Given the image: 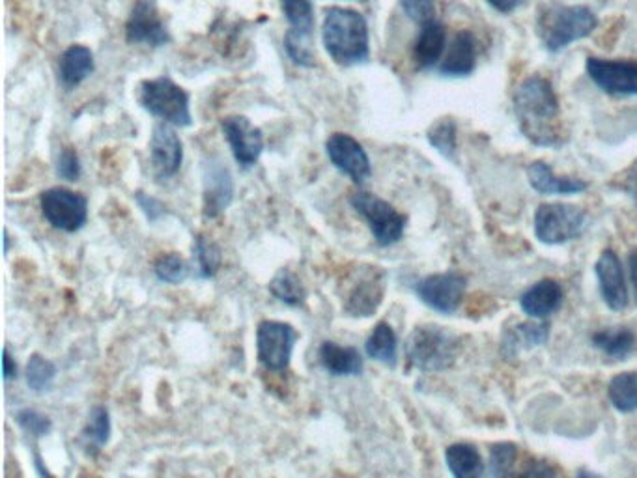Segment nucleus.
Wrapping results in <instances>:
<instances>
[{"label":"nucleus","instance_id":"nucleus-1","mask_svg":"<svg viewBox=\"0 0 637 478\" xmlns=\"http://www.w3.org/2000/svg\"><path fill=\"white\" fill-rule=\"evenodd\" d=\"M514 112L519 130L532 145L558 148L563 145L559 132V99L552 83L544 77H529L516 88Z\"/></svg>","mask_w":637,"mask_h":478},{"label":"nucleus","instance_id":"nucleus-2","mask_svg":"<svg viewBox=\"0 0 637 478\" xmlns=\"http://www.w3.org/2000/svg\"><path fill=\"white\" fill-rule=\"evenodd\" d=\"M322 41L329 57L339 66L365 64L370 57L368 25L365 17L348 8H331L326 14Z\"/></svg>","mask_w":637,"mask_h":478},{"label":"nucleus","instance_id":"nucleus-3","mask_svg":"<svg viewBox=\"0 0 637 478\" xmlns=\"http://www.w3.org/2000/svg\"><path fill=\"white\" fill-rule=\"evenodd\" d=\"M461 339L440 326H419L406 341L407 365L420 372H443L456 363Z\"/></svg>","mask_w":637,"mask_h":478},{"label":"nucleus","instance_id":"nucleus-4","mask_svg":"<svg viewBox=\"0 0 637 478\" xmlns=\"http://www.w3.org/2000/svg\"><path fill=\"white\" fill-rule=\"evenodd\" d=\"M597 15L585 7H553L539 20V36L548 51L558 53L574 41L591 36L597 28Z\"/></svg>","mask_w":637,"mask_h":478},{"label":"nucleus","instance_id":"nucleus-5","mask_svg":"<svg viewBox=\"0 0 637 478\" xmlns=\"http://www.w3.org/2000/svg\"><path fill=\"white\" fill-rule=\"evenodd\" d=\"M138 103L151 117L174 127H189L193 124L189 94L169 77L143 81L138 86Z\"/></svg>","mask_w":637,"mask_h":478},{"label":"nucleus","instance_id":"nucleus-6","mask_svg":"<svg viewBox=\"0 0 637 478\" xmlns=\"http://www.w3.org/2000/svg\"><path fill=\"white\" fill-rule=\"evenodd\" d=\"M342 308L354 318L376 315L388 290V273L378 266H359L342 284Z\"/></svg>","mask_w":637,"mask_h":478},{"label":"nucleus","instance_id":"nucleus-7","mask_svg":"<svg viewBox=\"0 0 637 478\" xmlns=\"http://www.w3.org/2000/svg\"><path fill=\"white\" fill-rule=\"evenodd\" d=\"M350 204L367 221L368 229L380 247H391L394 243L401 242L406 230L407 217L402 216L388 200L367 191H357L352 193Z\"/></svg>","mask_w":637,"mask_h":478},{"label":"nucleus","instance_id":"nucleus-8","mask_svg":"<svg viewBox=\"0 0 637 478\" xmlns=\"http://www.w3.org/2000/svg\"><path fill=\"white\" fill-rule=\"evenodd\" d=\"M587 229V216L571 204H540L535 213V236L546 245L574 242Z\"/></svg>","mask_w":637,"mask_h":478},{"label":"nucleus","instance_id":"nucleus-9","mask_svg":"<svg viewBox=\"0 0 637 478\" xmlns=\"http://www.w3.org/2000/svg\"><path fill=\"white\" fill-rule=\"evenodd\" d=\"M297 336L299 334L290 323L275 320L262 321L257 329V355L260 365L268 372L289 370Z\"/></svg>","mask_w":637,"mask_h":478},{"label":"nucleus","instance_id":"nucleus-10","mask_svg":"<svg viewBox=\"0 0 637 478\" xmlns=\"http://www.w3.org/2000/svg\"><path fill=\"white\" fill-rule=\"evenodd\" d=\"M40 206L47 223L62 232H77L88 221V198L66 187L44 191Z\"/></svg>","mask_w":637,"mask_h":478},{"label":"nucleus","instance_id":"nucleus-11","mask_svg":"<svg viewBox=\"0 0 637 478\" xmlns=\"http://www.w3.org/2000/svg\"><path fill=\"white\" fill-rule=\"evenodd\" d=\"M467 282L461 273H436L420 279L415 284V294L420 302L440 315H454L466 295Z\"/></svg>","mask_w":637,"mask_h":478},{"label":"nucleus","instance_id":"nucleus-12","mask_svg":"<svg viewBox=\"0 0 637 478\" xmlns=\"http://www.w3.org/2000/svg\"><path fill=\"white\" fill-rule=\"evenodd\" d=\"M326 151L329 161L335 164L336 171L348 176L354 184H367V180L372 176V164L367 150L348 133H333L326 140Z\"/></svg>","mask_w":637,"mask_h":478},{"label":"nucleus","instance_id":"nucleus-13","mask_svg":"<svg viewBox=\"0 0 637 478\" xmlns=\"http://www.w3.org/2000/svg\"><path fill=\"white\" fill-rule=\"evenodd\" d=\"M587 73L592 83L610 96H637V62L589 57Z\"/></svg>","mask_w":637,"mask_h":478},{"label":"nucleus","instance_id":"nucleus-14","mask_svg":"<svg viewBox=\"0 0 637 478\" xmlns=\"http://www.w3.org/2000/svg\"><path fill=\"white\" fill-rule=\"evenodd\" d=\"M184 161V143L174 125L159 122L154 125L150 138V163L154 176L159 182L176 176Z\"/></svg>","mask_w":637,"mask_h":478},{"label":"nucleus","instance_id":"nucleus-15","mask_svg":"<svg viewBox=\"0 0 637 478\" xmlns=\"http://www.w3.org/2000/svg\"><path fill=\"white\" fill-rule=\"evenodd\" d=\"M125 40L133 46L163 47L171 41V34L159 17L154 0H138L125 23Z\"/></svg>","mask_w":637,"mask_h":478},{"label":"nucleus","instance_id":"nucleus-16","mask_svg":"<svg viewBox=\"0 0 637 478\" xmlns=\"http://www.w3.org/2000/svg\"><path fill=\"white\" fill-rule=\"evenodd\" d=\"M221 127L237 164L242 169L255 167L264 151V135L257 125L245 117H229L221 122Z\"/></svg>","mask_w":637,"mask_h":478},{"label":"nucleus","instance_id":"nucleus-17","mask_svg":"<svg viewBox=\"0 0 637 478\" xmlns=\"http://www.w3.org/2000/svg\"><path fill=\"white\" fill-rule=\"evenodd\" d=\"M595 271H597L598 286H600V294H602L605 305L615 312L626 310L628 303H630V295H628V286H626L623 263H621V258L615 255V250H604L598 258Z\"/></svg>","mask_w":637,"mask_h":478},{"label":"nucleus","instance_id":"nucleus-18","mask_svg":"<svg viewBox=\"0 0 637 478\" xmlns=\"http://www.w3.org/2000/svg\"><path fill=\"white\" fill-rule=\"evenodd\" d=\"M234 198V177L221 163L204 167V217L216 219L221 216Z\"/></svg>","mask_w":637,"mask_h":478},{"label":"nucleus","instance_id":"nucleus-19","mask_svg":"<svg viewBox=\"0 0 637 478\" xmlns=\"http://www.w3.org/2000/svg\"><path fill=\"white\" fill-rule=\"evenodd\" d=\"M563 305V289L558 281L544 279L519 297V307L532 320H546Z\"/></svg>","mask_w":637,"mask_h":478},{"label":"nucleus","instance_id":"nucleus-20","mask_svg":"<svg viewBox=\"0 0 637 478\" xmlns=\"http://www.w3.org/2000/svg\"><path fill=\"white\" fill-rule=\"evenodd\" d=\"M527 180L540 195H578L589 189V182L579 177L555 176L552 167L544 161H532L527 167Z\"/></svg>","mask_w":637,"mask_h":478},{"label":"nucleus","instance_id":"nucleus-21","mask_svg":"<svg viewBox=\"0 0 637 478\" xmlns=\"http://www.w3.org/2000/svg\"><path fill=\"white\" fill-rule=\"evenodd\" d=\"M477 62V44L474 34L467 30L454 36L445 59L441 60L440 73L445 77H467L471 75Z\"/></svg>","mask_w":637,"mask_h":478},{"label":"nucleus","instance_id":"nucleus-22","mask_svg":"<svg viewBox=\"0 0 637 478\" xmlns=\"http://www.w3.org/2000/svg\"><path fill=\"white\" fill-rule=\"evenodd\" d=\"M448 33L440 21L430 20L420 25V33L417 36L414 47V60L420 70H430L440 62L445 51Z\"/></svg>","mask_w":637,"mask_h":478},{"label":"nucleus","instance_id":"nucleus-23","mask_svg":"<svg viewBox=\"0 0 637 478\" xmlns=\"http://www.w3.org/2000/svg\"><path fill=\"white\" fill-rule=\"evenodd\" d=\"M318 357L323 370L331 376H359L363 372V357L357 347L326 341L318 350Z\"/></svg>","mask_w":637,"mask_h":478},{"label":"nucleus","instance_id":"nucleus-24","mask_svg":"<svg viewBox=\"0 0 637 478\" xmlns=\"http://www.w3.org/2000/svg\"><path fill=\"white\" fill-rule=\"evenodd\" d=\"M94 53L85 46L68 47L60 57L59 72L62 85L68 90L79 86L83 81L88 79L94 73Z\"/></svg>","mask_w":637,"mask_h":478},{"label":"nucleus","instance_id":"nucleus-25","mask_svg":"<svg viewBox=\"0 0 637 478\" xmlns=\"http://www.w3.org/2000/svg\"><path fill=\"white\" fill-rule=\"evenodd\" d=\"M550 339V323L548 321H524L516 328L506 331L503 341V352L509 357L518 355L522 350L542 346Z\"/></svg>","mask_w":637,"mask_h":478},{"label":"nucleus","instance_id":"nucleus-26","mask_svg":"<svg viewBox=\"0 0 637 478\" xmlns=\"http://www.w3.org/2000/svg\"><path fill=\"white\" fill-rule=\"evenodd\" d=\"M636 334L630 329H602L592 334V346L611 359H626L636 350Z\"/></svg>","mask_w":637,"mask_h":478},{"label":"nucleus","instance_id":"nucleus-27","mask_svg":"<svg viewBox=\"0 0 637 478\" xmlns=\"http://www.w3.org/2000/svg\"><path fill=\"white\" fill-rule=\"evenodd\" d=\"M367 355L370 359L380 360L383 365L394 368L399 359V341L394 329L389 326L388 321H380L375 331L370 333L365 344Z\"/></svg>","mask_w":637,"mask_h":478},{"label":"nucleus","instance_id":"nucleus-28","mask_svg":"<svg viewBox=\"0 0 637 478\" xmlns=\"http://www.w3.org/2000/svg\"><path fill=\"white\" fill-rule=\"evenodd\" d=\"M445 459H448L449 471L453 473L456 478L480 477L485 471V464H482L479 451L467 443H456V445L449 446Z\"/></svg>","mask_w":637,"mask_h":478},{"label":"nucleus","instance_id":"nucleus-29","mask_svg":"<svg viewBox=\"0 0 637 478\" xmlns=\"http://www.w3.org/2000/svg\"><path fill=\"white\" fill-rule=\"evenodd\" d=\"M111 439V415L106 406L93 407L88 415L85 430H83V441H85L86 451L90 454H98Z\"/></svg>","mask_w":637,"mask_h":478},{"label":"nucleus","instance_id":"nucleus-30","mask_svg":"<svg viewBox=\"0 0 637 478\" xmlns=\"http://www.w3.org/2000/svg\"><path fill=\"white\" fill-rule=\"evenodd\" d=\"M270 292L275 299L289 305V307H302L307 299V290L303 286L299 277L290 269H279L271 279Z\"/></svg>","mask_w":637,"mask_h":478},{"label":"nucleus","instance_id":"nucleus-31","mask_svg":"<svg viewBox=\"0 0 637 478\" xmlns=\"http://www.w3.org/2000/svg\"><path fill=\"white\" fill-rule=\"evenodd\" d=\"M608 396L617 412H636L637 372H623L615 376L608 385Z\"/></svg>","mask_w":637,"mask_h":478},{"label":"nucleus","instance_id":"nucleus-32","mask_svg":"<svg viewBox=\"0 0 637 478\" xmlns=\"http://www.w3.org/2000/svg\"><path fill=\"white\" fill-rule=\"evenodd\" d=\"M281 7L290 23L289 33L313 38L315 8L310 4V0H281Z\"/></svg>","mask_w":637,"mask_h":478},{"label":"nucleus","instance_id":"nucleus-33","mask_svg":"<svg viewBox=\"0 0 637 478\" xmlns=\"http://www.w3.org/2000/svg\"><path fill=\"white\" fill-rule=\"evenodd\" d=\"M193 255L197 260L198 275L203 279L216 277L221 263H223V255H221L218 243L211 242L203 234H198L197 240L193 243Z\"/></svg>","mask_w":637,"mask_h":478},{"label":"nucleus","instance_id":"nucleus-34","mask_svg":"<svg viewBox=\"0 0 637 478\" xmlns=\"http://www.w3.org/2000/svg\"><path fill=\"white\" fill-rule=\"evenodd\" d=\"M54 378H57L54 363L40 354L30 355L27 363V383L34 393H44L47 389H51Z\"/></svg>","mask_w":637,"mask_h":478},{"label":"nucleus","instance_id":"nucleus-35","mask_svg":"<svg viewBox=\"0 0 637 478\" xmlns=\"http://www.w3.org/2000/svg\"><path fill=\"white\" fill-rule=\"evenodd\" d=\"M154 273L167 284H182L189 277L191 268L177 253H167L154 262Z\"/></svg>","mask_w":637,"mask_h":478},{"label":"nucleus","instance_id":"nucleus-36","mask_svg":"<svg viewBox=\"0 0 637 478\" xmlns=\"http://www.w3.org/2000/svg\"><path fill=\"white\" fill-rule=\"evenodd\" d=\"M428 143L440 151L443 158H456V124L451 119L438 120L427 133Z\"/></svg>","mask_w":637,"mask_h":478},{"label":"nucleus","instance_id":"nucleus-37","mask_svg":"<svg viewBox=\"0 0 637 478\" xmlns=\"http://www.w3.org/2000/svg\"><path fill=\"white\" fill-rule=\"evenodd\" d=\"M518 458V446L514 443H498L490 449V473L493 477H513L514 464Z\"/></svg>","mask_w":637,"mask_h":478},{"label":"nucleus","instance_id":"nucleus-38","mask_svg":"<svg viewBox=\"0 0 637 478\" xmlns=\"http://www.w3.org/2000/svg\"><path fill=\"white\" fill-rule=\"evenodd\" d=\"M15 422L20 425L23 432L33 436V438H44L47 433L53 430V422L44 415V413L36 412V409H21L15 415Z\"/></svg>","mask_w":637,"mask_h":478},{"label":"nucleus","instance_id":"nucleus-39","mask_svg":"<svg viewBox=\"0 0 637 478\" xmlns=\"http://www.w3.org/2000/svg\"><path fill=\"white\" fill-rule=\"evenodd\" d=\"M81 159L77 156V151L72 146L62 148L59 156V163H57V174L60 180H66V182H77L81 177Z\"/></svg>","mask_w":637,"mask_h":478},{"label":"nucleus","instance_id":"nucleus-40","mask_svg":"<svg viewBox=\"0 0 637 478\" xmlns=\"http://www.w3.org/2000/svg\"><path fill=\"white\" fill-rule=\"evenodd\" d=\"M401 7L406 12L407 17L414 20L415 23H419V25L434 20V0H401Z\"/></svg>","mask_w":637,"mask_h":478},{"label":"nucleus","instance_id":"nucleus-41","mask_svg":"<svg viewBox=\"0 0 637 478\" xmlns=\"http://www.w3.org/2000/svg\"><path fill=\"white\" fill-rule=\"evenodd\" d=\"M135 200H137L140 210L145 211V216L148 217V221H151V223L159 221L164 216V211H167L158 198L150 197V195H146L143 191L135 193Z\"/></svg>","mask_w":637,"mask_h":478},{"label":"nucleus","instance_id":"nucleus-42","mask_svg":"<svg viewBox=\"0 0 637 478\" xmlns=\"http://www.w3.org/2000/svg\"><path fill=\"white\" fill-rule=\"evenodd\" d=\"M519 475H522V477L546 478L555 477V475H558V471H555V469H552V467L546 464V462H535V464H529V467H527L526 471H522L519 473Z\"/></svg>","mask_w":637,"mask_h":478},{"label":"nucleus","instance_id":"nucleus-43","mask_svg":"<svg viewBox=\"0 0 637 478\" xmlns=\"http://www.w3.org/2000/svg\"><path fill=\"white\" fill-rule=\"evenodd\" d=\"M2 370H4V380H14L17 376V365H15L14 357L10 355V350L4 347V355H2Z\"/></svg>","mask_w":637,"mask_h":478},{"label":"nucleus","instance_id":"nucleus-44","mask_svg":"<svg viewBox=\"0 0 637 478\" xmlns=\"http://www.w3.org/2000/svg\"><path fill=\"white\" fill-rule=\"evenodd\" d=\"M490 7L495 8L501 14H511L516 8L524 4V0H488Z\"/></svg>","mask_w":637,"mask_h":478},{"label":"nucleus","instance_id":"nucleus-45","mask_svg":"<svg viewBox=\"0 0 637 478\" xmlns=\"http://www.w3.org/2000/svg\"><path fill=\"white\" fill-rule=\"evenodd\" d=\"M628 266H630V279L637 299V249L632 250L630 256H628Z\"/></svg>","mask_w":637,"mask_h":478},{"label":"nucleus","instance_id":"nucleus-46","mask_svg":"<svg viewBox=\"0 0 637 478\" xmlns=\"http://www.w3.org/2000/svg\"><path fill=\"white\" fill-rule=\"evenodd\" d=\"M623 191H626V193L634 198V203L637 204V172H634V174L624 182Z\"/></svg>","mask_w":637,"mask_h":478}]
</instances>
